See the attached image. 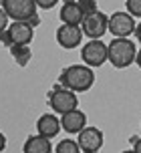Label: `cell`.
I'll return each mask as SVG.
<instances>
[{
    "mask_svg": "<svg viewBox=\"0 0 141 153\" xmlns=\"http://www.w3.org/2000/svg\"><path fill=\"white\" fill-rule=\"evenodd\" d=\"M8 20H10V18H8V14L4 12V8L0 6V32L4 30V28H8Z\"/></svg>",
    "mask_w": 141,
    "mask_h": 153,
    "instance_id": "20",
    "label": "cell"
},
{
    "mask_svg": "<svg viewBox=\"0 0 141 153\" xmlns=\"http://www.w3.org/2000/svg\"><path fill=\"white\" fill-rule=\"evenodd\" d=\"M123 153H135V151H133V149H127V151H123Z\"/></svg>",
    "mask_w": 141,
    "mask_h": 153,
    "instance_id": "27",
    "label": "cell"
},
{
    "mask_svg": "<svg viewBox=\"0 0 141 153\" xmlns=\"http://www.w3.org/2000/svg\"><path fill=\"white\" fill-rule=\"evenodd\" d=\"M0 6L10 20H28L32 14H36L39 8L34 0H0Z\"/></svg>",
    "mask_w": 141,
    "mask_h": 153,
    "instance_id": "5",
    "label": "cell"
},
{
    "mask_svg": "<svg viewBox=\"0 0 141 153\" xmlns=\"http://www.w3.org/2000/svg\"><path fill=\"white\" fill-rule=\"evenodd\" d=\"M48 103H50L53 111L59 113V115L69 113V111H73V109H77V105H79L75 91H70V89L63 87L61 83L55 85V89L48 93Z\"/></svg>",
    "mask_w": 141,
    "mask_h": 153,
    "instance_id": "3",
    "label": "cell"
},
{
    "mask_svg": "<svg viewBox=\"0 0 141 153\" xmlns=\"http://www.w3.org/2000/svg\"><path fill=\"white\" fill-rule=\"evenodd\" d=\"M36 2V6L45 8V10H50V8H55L59 4V0H34Z\"/></svg>",
    "mask_w": 141,
    "mask_h": 153,
    "instance_id": "19",
    "label": "cell"
},
{
    "mask_svg": "<svg viewBox=\"0 0 141 153\" xmlns=\"http://www.w3.org/2000/svg\"><path fill=\"white\" fill-rule=\"evenodd\" d=\"M135 42L129 38H113L107 45V61L115 69H127L131 62H135Z\"/></svg>",
    "mask_w": 141,
    "mask_h": 153,
    "instance_id": "2",
    "label": "cell"
},
{
    "mask_svg": "<svg viewBox=\"0 0 141 153\" xmlns=\"http://www.w3.org/2000/svg\"><path fill=\"white\" fill-rule=\"evenodd\" d=\"M125 6H127V12L133 18H141V0H127Z\"/></svg>",
    "mask_w": 141,
    "mask_h": 153,
    "instance_id": "17",
    "label": "cell"
},
{
    "mask_svg": "<svg viewBox=\"0 0 141 153\" xmlns=\"http://www.w3.org/2000/svg\"><path fill=\"white\" fill-rule=\"evenodd\" d=\"M0 40H2L6 46H12V38H10V34H8V28H4V30L0 32Z\"/></svg>",
    "mask_w": 141,
    "mask_h": 153,
    "instance_id": "21",
    "label": "cell"
},
{
    "mask_svg": "<svg viewBox=\"0 0 141 153\" xmlns=\"http://www.w3.org/2000/svg\"><path fill=\"white\" fill-rule=\"evenodd\" d=\"M22 153H53L50 139L42 137V135H30V137L24 141Z\"/></svg>",
    "mask_w": 141,
    "mask_h": 153,
    "instance_id": "13",
    "label": "cell"
},
{
    "mask_svg": "<svg viewBox=\"0 0 141 153\" xmlns=\"http://www.w3.org/2000/svg\"><path fill=\"white\" fill-rule=\"evenodd\" d=\"M85 125H87V115L79 109H73L69 113L61 115V127L67 133H79Z\"/></svg>",
    "mask_w": 141,
    "mask_h": 153,
    "instance_id": "12",
    "label": "cell"
},
{
    "mask_svg": "<svg viewBox=\"0 0 141 153\" xmlns=\"http://www.w3.org/2000/svg\"><path fill=\"white\" fill-rule=\"evenodd\" d=\"M4 147H6V137H4V133H0V153L4 151Z\"/></svg>",
    "mask_w": 141,
    "mask_h": 153,
    "instance_id": "24",
    "label": "cell"
},
{
    "mask_svg": "<svg viewBox=\"0 0 141 153\" xmlns=\"http://www.w3.org/2000/svg\"><path fill=\"white\" fill-rule=\"evenodd\" d=\"M107 30L115 38H127L135 30V18L129 12H123V10L113 12L109 16V22H107Z\"/></svg>",
    "mask_w": 141,
    "mask_h": 153,
    "instance_id": "7",
    "label": "cell"
},
{
    "mask_svg": "<svg viewBox=\"0 0 141 153\" xmlns=\"http://www.w3.org/2000/svg\"><path fill=\"white\" fill-rule=\"evenodd\" d=\"M56 153H81L79 149V143L77 141H73V139H63V141H59V145L55 147Z\"/></svg>",
    "mask_w": 141,
    "mask_h": 153,
    "instance_id": "16",
    "label": "cell"
},
{
    "mask_svg": "<svg viewBox=\"0 0 141 153\" xmlns=\"http://www.w3.org/2000/svg\"><path fill=\"white\" fill-rule=\"evenodd\" d=\"M36 131H39V135L47 139H53L59 135V131H61V119L53 113H45L39 117V121H36Z\"/></svg>",
    "mask_w": 141,
    "mask_h": 153,
    "instance_id": "11",
    "label": "cell"
},
{
    "mask_svg": "<svg viewBox=\"0 0 141 153\" xmlns=\"http://www.w3.org/2000/svg\"><path fill=\"white\" fill-rule=\"evenodd\" d=\"M8 48H10V53L14 56L16 65H20V67L28 65V61H30V56H32V51L28 45H12V46H8Z\"/></svg>",
    "mask_w": 141,
    "mask_h": 153,
    "instance_id": "15",
    "label": "cell"
},
{
    "mask_svg": "<svg viewBox=\"0 0 141 153\" xmlns=\"http://www.w3.org/2000/svg\"><path fill=\"white\" fill-rule=\"evenodd\" d=\"M8 34L12 38V45H30L34 30L26 20H14L12 24H8Z\"/></svg>",
    "mask_w": 141,
    "mask_h": 153,
    "instance_id": "10",
    "label": "cell"
},
{
    "mask_svg": "<svg viewBox=\"0 0 141 153\" xmlns=\"http://www.w3.org/2000/svg\"><path fill=\"white\" fill-rule=\"evenodd\" d=\"M81 59L87 67L99 69L107 62V45L101 38H91L83 48H81Z\"/></svg>",
    "mask_w": 141,
    "mask_h": 153,
    "instance_id": "4",
    "label": "cell"
},
{
    "mask_svg": "<svg viewBox=\"0 0 141 153\" xmlns=\"http://www.w3.org/2000/svg\"><path fill=\"white\" fill-rule=\"evenodd\" d=\"M83 10L77 4V0H70V2H65L63 8H61V20L65 24H79L81 26V20H83Z\"/></svg>",
    "mask_w": 141,
    "mask_h": 153,
    "instance_id": "14",
    "label": "cell"
},
{
    "mask_svg": "<svg viewBox=\"0 0 141 153\" xmlns=\"http://www.w3.org/2000/svg\"><path fill=\"white\" fill-rule=\"evenodd\" d=\"M59 83L63 85V87H67V89H70V91H75V93H85L93 87L95 73L87 65H70V67H67L61 73Z\"/></svg>",
    "mask_w": 141,
    "mask_h": 153,
    "instance_id": "1",
    "label": "cell"
},
{
    "mask_svg": "<svg viewBox=\"0 0 141 153\" xmlns=\"http://www.w3.org/2000/svg\"><path fill=\"white\" fill-rule=\"evenodd\" d=\"M81 38H83V30H81V26L79 24H61L59 28H56V42L70 51V48H77L81 45Z\"/></svg>",
    "mask_w": 141,
    "mask_h": 153,
    "instance_id": "9",
    "label": "cell"
},
{
    "mask_svg": "<svg viewBox=\"0 0 141 153\" xmlns=\"http://www.w3.org/2000/svg\"><path fill=\"white\" fill-rule=\"evenodd\" d=\"M135 62H137V67L141 69V51H137V54H135Z\"/></svg>",
    "mask_w": 141,
    "mask_h": 153,
    "instance_id": "26",
    "label": "cell"
},
{
    "mask_svg": "<svg viewBox=\"0 0 141 153\" xmlns=\"http://www.w3.org/2000/svg\"><path fill=\"white\" fill-rule=\"evenodd\" d=\"M26 22L30 24L32 28H34V26H39V22H40V18H39V14H32L30 18H28V20H26Z\"/></svg>",
    "mask_w": 141,
    "mask_h": 153,
    "instance_id": "23",
    "label": "cell"
},
{
    "mask_svg": "<svg viewBox=\"0 0 141 153\" xmlns=\"http://www.w3.org/2000/svg\"><path fill=\"white\" fill-rule=\"evenodd\" d=\"M131 143H133V151L141 153V137H133V139H131Z\"/></svg>",
    "mask_w": 141,
    "mask_h": 153,
    "instance_id": "22",
    "label": "cell"
},
{
    "mask_svg": "<svg viewBox=\"0 0 141 153\" xmlns=\"http://www.w3.org/2000/svg\"><path fill=\"white\" fill-rule=\"evenodd\" d=\"M107 22H109V16H105L101 10H95V12L85 14V16H83V20H81L83 36L101 38L103 34L107 32Z\"/></svg>",
    "mask_w": 141,
    "mask_h": 153,
    "instance_id": "6",
    "label": "cell"
},
{
    "mask_svg": "<svg viewBox=\"0 0 141 153\" xmlns=\"http://www.w3.org/2000/svg\"><path fill=\"white\" fill-rule=\"evenodd\" d=\"M135 36H137V40H139V42H141V22L139 24H135Z\"/></svg>",
    "mask_w": 141,
    "mask_h": 153,
    "instance_id": "25",
    "label": "cell"
},
{
    "mask_svg": "<svg viewBox=\"0 0 141 153\" xmlns=\"http://www.w3.org/2000/svg\"><path fill=\"white\" fill-rule=\"evenodd\" d=\"M77 4L81 6L83 14H89V12H95V10H97V4H95V0H77Z\"/></svg>",
    "mask_w": 141,
    "mask_h": 153,
    "instance_id": "18",
    "label": "cell"
},
{
    "mask_svg": "<svg viewBox=\"0 0 141 153\" xmlns=\"http://www.w3.org/2000/svg\"><path fill=\"white\" fill-rule=\"evenodd\" d=\"M79 139V149L81 153H97L103 147V131L97 129V127H83V129L77 133Z\"/></svg>",
    "mask_w": 141,
    "mask_h": 153,
    "instance_id": "8",
    "label": "cell"
}]
</instances>
